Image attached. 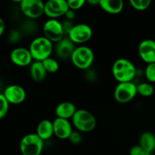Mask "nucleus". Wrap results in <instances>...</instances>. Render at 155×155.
<instances>
[{"instance_id":"1","label":"nucleus","mask_w":155,"mask_h":155,"mask_svg":"<svg viewBox=\"0 0 155 155\" xmlns=\"http://www.w3.org/2000/svg\"><path fill=\"white\" fill-rule=\"evenodd\" d=\"M114 77L119 83L133 82L136 77V69L133 62L127 58H119L116 60L112 67Z\"/></svg>"},{"instance_id":"2","label":"nucleus","mask_w":155,"mask_h":155,"mask_svg":"<svg viewBox=\"0 0 155 155\" xmlns=\"http://www.w3.org/2000/svg\"><path fill=\"white\" fill-rule=\"evenodd\" d=\"M29 50L33 59L37 61H42L50 58L53 50V44L45 36H40L32 41Z\"/></svg>"},{"instance_id":"3","label":"nucleus","mask_w":155,"mask_h":155,"mask_svg":"<svg viewBox=\"0 0 155 155\" xmlns=\"http://www.w3.org/2000/svg\"><path fill=\"white\" fill-rule=\"evenodd\" d=\"M72 124L79 132L89 133L96 127L97 121L90 111L78 109L72 117Z\"/></svg>"},{"instance_id":"4","label":"nucleus","mask_w":155,"mask_h":155,"mask_svg":"<svg viewBox=\"0 0 155 155\" xmlns=\"http://www.w3.org/2000/svg\"><path fill=\"white\" fill-rule=\"evenodd\" d=\"M94 52L88 46L76 47L71 59L73 64L80 70H88L94 61Z\"/></svg>"},{"instance_id":"5","label":"nucleus","mask_w":155,"mask_h":155,"mask_svg":"<svg viewBox=\"0 0 155 155\" xmlns=\"http://www.w3.org/2000/svg\"><path fill=\"white\" fill-rule=\"evenodd\" d=\"M43 142L36 133H30L21 139L20 151L22 155H40L43 150Z\"/></svg>"},{"instance_id":"6","label":"nucleus","mask_w":155,"mask_h":155,"mask_svg":"<svg viewBox=\"0 0 155 155\" xmlns=\"http://www.w3.org/2000/svg\"><path fill=\"white\" fill-rule=\"evenodd\" d=\"M137 95L136 85L133 82L119 83L114 90V98L118 103L125 104L130 102Z\"/></svg>"},{"instance_id":"7","label":"nucleus","mask_w":155,"mask_h":155,"mask_svg":"<svg viewBox=\"0 0 155 155\" xmlns=\"http://www.w3.org/2000/svg\"><path fill=\"white\" fill-rule=\"evenodd\" d=\"M20 8L26 17L36 19L44 14L45 3L41 0H22L20 2Z\"/></svg>"},{"instance_id":"8","label":"nucleus","mask_w":155,"mask_h":155,"mask_svg":"<svg viewBox=\"0 0 155 155\" xmlns=\"http://www.w3.org/2000/svg\"><path fill=\"white\" fill-rule=\"evenodd\" d=\"M44 36L51 42H58L64 38V31L62 23L56 19H49L43 26Z\"/></svg>"},{"instance_id":"9","label":"nucleus","mask_w":155,"mask_h":155,"mask_svg":"<svg viewBox=\"0 0 155 155\" xmlns=\"http://www.w3.org/2000/svg\"><path fill=\"white\" fill-rule=\"evenodd\" d=\"M69 10L66 0H49L45 3L44 14L51 19L64 16Z\"/></svg>"},{"instance_id":"10","label":"nucleus","mask_w":155,"mask_h":155,"mask_svg":"<svg viewBox=\"0 0 155 155\" xmlns=\"http://www.w3.org/2000/svg\"><path fill=\"white\" fill-rule=\"evenodd\" d=\"M92 36V30L90 26L86 24L74 25L68 37L74 44H82L88 42Z\"/></svg>"},{"instance_id":"11","label":"nucleus","mask_w":155,"mask_h":155,"mask_svg":"<svg viewBox=\"0 0 155 155\" xmlns=\"http://www.w3.org/2000/svg\"><path fill=\"white\" fill-rule=\"evenodd\" d=\"M3 95H5L9 104H19L24 102L27 94L25 89L22 86L13 84L5 88Z\"/></svg>"},{"instance_id":"12","label":"nucleus","mask_w":155,"mask_h":155,"mask_svg":"<svg viewBox=\"0 0 155 155\" xmlns=\"http://www.w3.org/2000/svg\"><path fill=\"white\" fill-rule=\"evenodd\" d=\"M10 59L13 64L19 67H26L31 64L33 57L27 48H16L12 51L10 54Z\"/></svg>"},{"instance_id":"13","label":"nucleus","mask_w":155,"mask_h":155,"mask_svg":"<svg viewBox=\"0 0 155 155\" xmlns=\"http://www.w3.org/2000/svg\"><path fill=\"white\" fill-rule=\"evenodd\" d=\"M139 54L143 61L149 64L155 63V41L145 39L139 45Z\"/></svg>"},{"instance_id":"14","label":"nucleus","mask_w":155,"mask_h":155,"mask_svg":"<svg viewBox=\"0 0 155 155\" xmlns=\"http://www.w3.org/2000/svg\"><path fill=\"white\" fill-rule=\"evenodd\" d=\"M54 135L60 139H69L72 134V124L68 120L56 118L53 121Z\"/></svg>"},{"instance_id":"15","label":"nucleus","mask_w":155,"mask_h":155,"mask_svg":"<svg viewBox=\"0 0 155 155\" xmlns=\"http://www.w3.org/2000/svg\"><path fill=\"white\" fill-rule=\"evenodd\" d=\"M75 48V44L69 38H63L61 40L57 42L56 53L61 59L71 58Z\"/></svg>"},{"instance_id":"16","label":"nucleus","mask_w":155,"mask_h":155,"mask_svg":"<svg viewBox=\"0 0 155 155\" xmlns=\"http://www.w3.org/2000/svg\"><path fill=\"white\" fill-rule=\"evenodd\" d=\"M77 110L75 104L71 101H64L60 103L55 108V114L58 118L69 120L72 119Z\"/></svg>"},{"instance_id":"17","label":"nucleus","mask_w":155,"mask_h":155,"mask_svg":"<svg viewBox=\"0 0 155 155\" xmlns=\"http://www.w3.org/2000/svg\"><path fill=\"white\" fill-rule=\"evenodd\" d=\"M36 135L43 141L49 139L54 135L52 121L49 120H42L40 121L36 128Z\"/></svg>"},{"instance_id":"18","label":"nucleus","mask_w":155,"mask_h":155,"mask_svg":"<svg viewBox=\"0 0 155 155\" xmlns=\"http://www.w3.org/2000/svg\"><path fill=\"white\" fill-rule=\"evenodd\" d=\"M99 6L107 13L117 15L124 8V2L122 0H99Z\"/></svg>"},{"instance_id":"19","label":"nucleus","mask_w":155,"mask_h":155,"mask_svg":"<svg viewBox=\"0 0 155 155\" xmlns=\"http://www.w3.org/2000/svg\"><path fill=\"white\" fill-rule=\"evenodd\" d=\"M30 74L32 80L39 83V82H42V80H44L48 73L45 71L42 61H35L30 65Z\"/></svg>"},{"instance_id":"20","label":"nucleus","mask_w":155,"mask_h":155,"mask_svg":"<svg viewBox=\"0 0 155 155\" xmlns=\"http://www.w3.org/2000/svg\"><path fill=\"white\" fill-rule=\"evenodd\" d=\"M139 145L149 154L155 151V136L150 132L142 133L139 139Z\"/></svg>"},{"instance_id":"21","label":"nucleus","mask_w":155,"mask_h":155,"mask_svg":"<svg viewBox=\"0 0 155 155\" xmlns=\"http://www.w3.org/2000/svg\"><path fill=\"white\" fill-rule=\"evenodd\" d=\"M137 94L143 97H149L154 94V89L152 85L149 83H142L136 85Z\"/></svg>"},{"instance_id":"22","label":"nucleus","mask_w":155,"mask_h":155,"mask_svg":"<svg viewBox=\"0 0 155 155\" xmlns=\"http://www.w3.org/2000/svg\"><path fill=\"white\" fill-rule=\"evenodd\" d=\"M42 64L45 68L47 73L49 74H54L59 70V64L55 59L52 58H48L45 60L42 61Z\"/></svg>"},{"instance_id":"23","label":"nucleus","mask_w":155,"mask_h":155,"mask_svg":"<svg viewBox=\"0 0 155 155\" xmlns=\"http://www.w3.org/2000/svg\"><path fill=\"white\" fill-rule=\"evenodd\" d=\"M130 5L136 10L144 11L146 10L151 5V0H130Z\"/></svg>"},{"instance_id":"24","label":"nucleus","mask_w":155,"mask_h":155,"mask_svg":"<svg viewBox=\"0 0 155 155\" xmlns=\"http://www.w3.org/2000/svg\"><path fill=\"white\" fill-rule=\"evenodd\" d=\"M9 103L3 93H0V119L5 117L8 111Z\"/></svg>"},{"instance_id":"25","label":"nucleus","mask_w":155,"mask_h":155,"mask_svg":"<svg viewBox=\"0 0 155 155\" xmlns=\"http://www.w3.org/2000/svg\"><path fill=\"white\" fill-rule=\"evenodd\" d=\"M145 77L151 83H155V63L149 64L145 71Z\"/></svg>"},{"instance_id":"26","label":"nucleus","mask_w":155,"mask_h":155,"mask_svg":"<svg viewBox=\"0 0 155 155\" xmlns=\"http://www.w3.org/2000/svg\"><path fill=\"white\" fill-rule=\"evenodd\" d=\"M67 2H68L69 9L73 11H76L81 8L86 3L85 0H69V1Z\"/></svg>"},{"instance_id":"27","label":"nucleus","mask_w":155,"mask_h":155,"mask_svg":"<svg viewBox=\"0 0 155 155\" xmlns=\"http://www.w3.org/2000/svg\"><path fill=\"white\" fill-rule=\"evenodd\" d=\"M149 153L147 152L140 145H135L132 147L130 151V155H149Z\"/></svg>"},{"instance_id":"28","label":"nucleus","mask_w":155,"mask_h":155,"mask_svg":"<svg viewBox=\"0 0 155 155\" xmlns=\"http://www.w3.org/2000/svg\"><path fill=\"white\" fill-rule=\"evenodd\" d=\"M69 139L73 144L77 145V144H80V142H81L82 136L79 132H73L72 134L70 136Z\"/></svg>"},{"instance_id":"29","label":"nucleus","mask_w":155,"mask_h":155,"mask_svg":"<svg viewBox=\"0 0 155 155\" xmlns=\"http://www.w3.org/2000/svg\"><path fill=\"white\" fill-rule=\"evenodd\" d=\"M62 26H63V29H64V33H67L68 35V33H70L71 29H72V27H74L72 23H71L70 21H68V20H67L66 21H64V23H62Z\"/></svg>"},{"instance_id":"30","label":"nucleus","mask_w":155,"mask_h":155,"mask_svg":"<svg viewBox=\"0 0 155 155\" xmlns=\"http://www.w3.org/2000/svg\"><path fill=\"white\" fill-rule=\"evenodd\" d=\"M65 17L67 18V19H68V21H72L73 19H74L76 17V14H75V12L73 10H71V9H69V10L68 11V12L66 13V15H64Z\"/></svg>"},{"instance_id":"31","label":"nucleus","mask_w":155,"mask_h":155,"mask_svg":"<svg viewBox=\"0 0 155 155\" xmlns=\"http://www.w3.org/2000/svg\"><path fill=\"white\" fill-rule=\"evenodd\" d=\"M5 29V24L4 20L0 18V37L4 33Z\"/></svg>"},{"instance_id":"32","label":"nucleus","mask_w":155,"mask_h":155,"mask_svg":"<svg viewBox=\"0 0 155 155\" xmlns=\"http://www.w3.org/2000/svg\"><path fill=\"white\" fill-rule=\"evenodd\" d=\"M88 2L90 5H99V1H95V0H93V1H92V0H90V1H88Z\"/></svg>"},{"instance_id":"33","label":"nucleus","mask_w":155,"mask_h":155,"mask_svg":"<svg viewBox=\"0 0 155 155\" xmlns=\"http://www.w3.org/2000/svg\"><path fill=\"white\" fill-rule=\"evenodd\" d=\"M149 155H154V154H150Z\"/></svg>"}]
</instances>
